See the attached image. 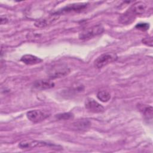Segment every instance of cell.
Instances as JSON below:
<instances>
[{"label":"cell","instance_id":"2","mask_svg":"<svg viewBox=\"0 0 153 153\" xmlns=\"http://www.w3.org/2000/svg\"><path fill=\"white\" fill-rule=\"evenodd\" d=\"M70 72L69 68L65 64H57L51 67L48 71L50 79H56L68 75Z\"/></svg>","mask_w":153,"mask_h":153},{"label":"cell","instance_id":"10","mask_svg":"<svg viewBox=\"0 0 153 153\" xmlns=\"http://www.w3.org/2000/svg\"><path fill=\"white\" fill-rule=\"evenodd\" d=\"M59 17V16L53 14L48 18H45L42 19L38 20L35 23V26L38 27H45L49 25H51L52 23H53L55 20H56Z\"/></svg>","mask_w":153,"mask_h":153},{"label":"cell","instance_id":"11","mask_svg":"<svg viewBox=\"0 0 153 153\" xmlns=\"http://www.w3.org/2000/svg\"><path fill=\"white\" fill-rule=\"evenodd\" d=\"M20 60L26 65H32L41 63L42 60L32 54H25L21 57Z\"/></svg>","mask_w":153,"mask_h":153},{"label":"cell","instance_id":"9","mask_svg":"<svg viewBox=\"0 0 153 153\" xmlns=\"http://www.w3.org/2000/svg\"><path fill=\"white\" fill-rule=\"evenodd\" d=\"M33 86L35 88L39 90L50 89L54 87V84L51 81L46 79H41L38 80L34 82Z\"/></svg>","mask_w":153,"mask_h":153},{"label":"cell","instance_id":"5","mask_svg":"<svg viewBox=\"0 0 153 153\" xmlns=\"http://www.w3.org/2000/svg\"><path fill=\"white\" fill-rule=\"evenodd\" d=\"M118 59L116 54L113 53H105L102 54L94 60V66L97 68H102L109 63L115 62Z\"/></svg>","mask_w":153,"mask_h":153},{"label":"cell","instance_id":"8","mask_svg":"<svg viewBox=\"0 0 153 153\" xmlns=\"http://www.w3.org/2000/svg\"><path fill=\"white\" fill-rule=\"evenodd\" d=\"M85 107L93 113H102L105 111L104 107L92 98H88L85 102Z\"/></svg>","mask_w":153,"mask_h":153},{"label":"cell","instance_id":"14","mask_svg":"<svg viewBox=\"0 0 153 153\" xmlns=\"http://www.w3.org/2000/svg\"><path fill=\"white\" fill-rule=\"evenodd\" d=\"M90 123L87 120H82L78 122H75L74 124V126L75 128L78 129H82L84 128H87L90 126Z\"/></svg>","mask_w":153,"mask_h":153},{"label":"cell","instance_id":"4","mask_svg":"<svg viewBox=\"0 0 153 153\" xmlns=\"http://www.w3.org/2000/svg\"><path fill=\"white\" fill-rule=\"evenodd\" d=\"M104 28L102 25H97L83 29L79 33L80 39H88L103 33Z\"/></svg>","mask_w":153,"mask_h":153},{"label":"cell","instance_id":"16","mask_svg":"<svg viewBox=\"0 0 153 153\" xmlns=\"http://www.w3.org/2000/svg\"><path fill=\"white\" fill-rule=\"evenodd\" d=\"M136 28L142 31H146L149 29V25L146 23H140L136 25Z\"/></svg>","mask_w":153,"mask_h":153},{"label":"cell","instance_id":"7","mask_svg":"<svg viewBox=\"0 0 153 153\" xmlns=\"http://www.w3.org/2000/svg\"><path fill=\"white\" fill-rule=\"evenodd\" d=\"M26 117L31 122L37 123L47 118L48 117V114L41 110L35 109L28 111L26 114Z\"/></svg>","mask_w":153,"mask_h":153},{"label":"cell","instance_id":"3","mask_svg":"<svg viewBox=\"0 0 153 153\" xmlns=\"http://www.w3.org/2000/svg\"><path fill=\"white\" fill-rule=\"evenodd\" d=\"M44 146H57V145L49 143L45 141L37 140L35 139L23 140L19 143V147L22 149H30L35 148H41Z\"/></svg>","mask_w":153,"mask_h":153},{"label":"cell","instance_id":"1","mask_svg":"<svg viewBox=\"0 0 153 153\" xmlns=\"http://www.w3.org/2000/svg\"><path fill=\"white\" fill-rule=\"evenodd\" d=\"M146 7V4L143 2H135L120 17V22L123 24L130 23L134 20L136 16L144 13Z\"/></svg>","mask_w":153,"mask_h":153},{"label":"cell","instance_id":"18","mask_svg":"<svg viewBox=\"0 0 153 153\" xmlns=\"http://www.w3.org/2000/svg\"><path fill=\"white\" fill-rule=\"evenodd\" d=\"M7 22H8V19L6 17L1 16V25L5 24Z\"/></svg>","mask_w":153,"mask_h":153},{"label":"cell","instance_id":"12","mask_svg":"<svg viewBox=\"0 0 153 153\" xmlns=\"http://www.w3.org/2000/svg\"><path fill=\"white\" fill-rule=\"evenodd\" d=\"M97 97L102 102H107L111 99V94L108 91L101 90L97 93Z\"/></svg>","mask_w":153,"mask_h":153},{"label":"cell","instance_id":"17","mask_svg":"<svg viewBox=\"0 0 153 153\" xmlns=\"http://www.w3.org/2000/svg\"><path fill=\"white\" fill-rule=\"evenodd\" d=\"M142 42L144 44H146V45H148L149 46H151V47L152 46V40L151 38H144V39H143Z\"/></svg>","mask_w":153,"mask_h":153},{"label":"cell","instance_id":"13","mask_svg":"<svg viewBox=\"0 0 153 153\" xmlns=\"http://www.w3.org/2000/svg\"><path fill=\"white\" fill-rule=\"evenodd\" d=\"M143 115L147 119H152V107L151 106H143L140 109Z\"/></svg>","mask_w":153,"mask_h":153},{"label":"cell","instance_id":"15","mask_svg":"<svg viewBox=\"0 0 153 153\" xmlns=\"http://www.w3.org/2000/svg\"><path fill=\"white\" fill-rule=\"evenodd\" d=\"M56 117L58 120H66L71 119L73 117V114L70 113V112H66V113H63V114H57Z\"/></svg>","mask_w":153,"mask_h":153},{"label":"cell","instance_id":"6","mask_svg":"<svg viewBox=\"0 0 153 153\" xmlns=\"http://www.w3.org/2000/svg\"><path fill=\"white\" fill-rule=\"evenodd\" d=\"M88 6V3H75L72 4H69L63 7L61 10L54 13V14L59 16L63 13H70V12H80L83 11Z\"/></svg>","mask_w":153,"mask_h":153}]
</instances>
